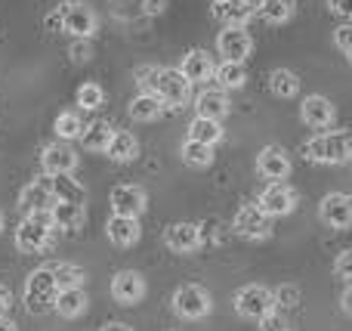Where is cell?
<instances>
[{
    "label": "cell",
    "instance_id": "cell-1",
    "mask_svg": "<svg viewBox=\"0 0 352 331\" xmlns=\"http://www.w3.org/2000/svg\"><path fill=\"white\" fill-rule=\"evenodd\" d=\"M56 297H59V282H56L53 266H41V270L28 273L22 291V303L31 316H43L56 310Z\"/></svg>",
    "mask_w": 352,
    "mask_h": 331
},
{
    "label": "cell",
    "instance_id": "cell-2",
    "mask_svg": "<svg viewBox=\"0 0 352 331\" xmlns=\"http://www.w3.org/2000/svg\"><path fill=\"white\" fill-rule=\"evenodd\" d=\"M303 152L316 164H346L352 161V134L349 130H324L306 142Z\"/></svg>",
    "mask_w": 352,
    "mask_h": 331
},
{
    "label": "cell",
    "instance_id": "cell-3",
    "mask_svg": "<svg viewBox=\"0 0 352 331\" xmlns=\"http://www.w3.org/2000/svg\"><path fill=\"white\" fill-rule=\"evenodd\" d=\"M56 226L50 214H25L22 223L16 226V248L22 254H43L53 245Z\"/></svg>",
    "mask_w": 352,
    "mask_h": 331
},
{
    "label": "cell",
    "instance_id": "cell-4",
    "mask_svg": "<svg viewBox=\"0 0 352 331\" xmlns=\"http://www.w3.org/2000/svg\"><path fill=\"white\" fill-rule=\"evenodd\" d=\"M275 291L266 288V285H244V288L235 291V313L241 319H250V322H260L266 319L269 313H275Z\"/></svg>",
    "mask_w": 352,
    "mask_h": 331
},
{
    "label": "cell",
    "instance_id": "cell-5",
    "mask_svg": "<svg viewBox=\"0 0 352 331\" xmlns=\"http://www.w3.org/2000/svg\"><path fill=\"white\" fill-rule=\"evenodd\" d=\"M170 307H173V313L179 316V319L198 322V319H204V316L210 313L213 301H210V295H207L201 285H179V288L173 291V297H170Z\"/></svg>",
    "mask_w": 352,
    "mask_h": 331
},
{
    "label": "cell",
    "instance_id": "cell-6",
    "mask_svg": "<svg viewBox=\"0 0 352 331\" xmlns=\"http://www.w3.org/2000/svg\"><path fill=\"white\" fill-rule=\"evenodd\" d=\"M59 12H62V31H65V34L93 41V34H96V28H99V19H96V12L90 10V3H84V0H68V3L59 6Z\"/></svg>",
    "mask_w": 352,
    "mask_h": 331
},
{
    "label": "cell",
    "instance_id": "cell-7",
    "mask_svg": "<svg viewBox=\"0 0 352 331\" xmlns=\"http://www.w3.org/2000/svg\"><path fill=\"white\" fill-rule=\"evenodd\" d=\"M232 226H235V233L241 235V239L260 242V239H269V235H272V217L260 208V202H248L238 208Z\"/></svg>",
    "mask_w": 352,
    "mask_h": 331
},
{
    "label": "cell",
    "instance_id": "cell-8",
    "mask_svg": "<svg viewBox=\"0 0 352 331\" xmlns=\"http://www.w3.org/2000/svg\"><path fill=\"white\" fill-rule=\"evenodd\" d=\"M192 81L179 72V68H161L158 72V81H155V93L164 99L167 109H182L188 105V93H192Z\"/></svg>",
    "mask_w": 352,
    "mask_h": 331
},
{
    "label": "cell",
    "instance_id": "cell-9",
    "mask_svg": "<svg viewBox=\"0 0 352 331\" xmlns=\"http://www.w3.org/2000/svg\"><path fill=\"white\" fill-rule=\"evenodd\" d=\"M53 204H56V192H53V177H50V173L31 180V183L19 192V211H22V214H50Z\"/></svg>",
    "mask_w": 352,
    "mask_h": 331
},
{
    "label": "cell",
    "instance_id": "cell-10",
    "mask_svg": "<svg viewBox=\"0 0 352 331\" xmlns=\"http://www.w3.org/2000/svg\"><path fill=\"white\" fill-rule=\"evenodd\" d=\"M109 204L111 214H124V217H142L148 208V195L142 186L136 183H121L109 192Z\"/></svg>",
    "mask_w": 352,
    "mask_h": 331
},
{
    "label": "cell",
    "instance_id": "cell-11",
    "mask_svg": "<svg viewBox=\"0 0 352 331\" xmlns=\"http://www.w3.org/2000/svg\"><path fill=\"white\" fill-rule=\"evenodd\" d=\"M318 217L331 229H352V195L349 192H328L318 204Z\"/></svg>",
    "mask_w": 352,
    "mask_h": 331
},
{
    "label": "cell",
    "instance_id": "cell-12",
    "mask_svg": "<svg viewBox=\"0 0 352 331\" xmlns=\"http://www.w3.org/2000/svg\"><path fill=\"white\" fill-rule=\"evenodd\" d=\"M217 50L223 59L244 62L250 53H254V37L244 31V25H226L217 37Z\"/></svg>",
    "mask_w": 352,
    "mask_h": 331
},
{
    "label": "cell",
    "instance_id": "cell-13",
    "mask_svg": "<svg viewBox=\"0 0 352 331\" xmlns=\"http://www.w3.org/2000/svg\"><path fill=\"white\" fill-rule=\"evenodd\" d=\"M291 171H294V164L281 146H266L260 155H256V173H260V180L285 183V180L291 177Z\"/></svg>",
    "mask_w": 352,
    "mask_h": 331
},
{
    "label": "cell",
    "instance_id": "cell-14",
    "mask_svg": "<svg viewBox=\"0 0 352 331\" xmlns=\"http://www.w3.org/2000/svg\"><path fill=\"white\" fill-rule=\"evenodd\" d=\"M146 279H142V273L136 270H121L111 276V297H115L121 307H133V303H140L142 297H146Z\"/></svg>",
    "mask_w": 352,
    "mask_h": 331
},
{
    "label": "cell",
    "instance_id": "cell-15",
    "mask_svg": "<svg viewBox=\"0 0 352 331\" xmlns=\"http://www.w3.org/2000/svg\"><path fill=\"white\" fill-rule=\"evenodd\" d=\"M334 118H337L334 103H331L328 96H322V93L306 96L303 105H300V121L312 130H328L331 124H334Z\"/></svg>",
    "mask_w": 352,
    "mask_h": 331
},
{
    "label": "cell",
    "instance_id": "cell-16",
    "mask_svg": "<svg viewBox=\"0 0 352 331\" xmlns=\"http://www.w3.org/2000/svg\"><path fill=\"white\" fill-rule=\"evenodd\" d=\"M41 167H43V173H50V177L74 173V167H78V155H74V149L68 146L65 140H56V142H50V146H43Z\"/></svg>",
    "mask_w": 352,
    "mask_h": 331
},
{
    "label": "cell",
    "instance_id": "cell-17",
    "mask_svg": "<svg viewBox=\"0 0 352 331\" xmlns=\"http://www.w3.org/2000/svg\"><path fill=\"white\" fill-rule=\"evenodd\" d=\"M260 208L266 211L269 217H287L297 211V192L291 189L287 183H269L260 195Z\"/></svg>",
    "mask_w": 352,
    "mask_h": 331
},
{
    "label": "cell",
    "instance_id": "cell-18",
    "mask_svg": "<svg viewBox=\"0 0 352 331\" xmlns=\"http://www.w3.org/2000/svg\"><path fill=\"white\" fill-rule=\"evenodd\" d=\"M164 245H167V251H173V254H195L201 248V226L198 223H188V220L173 223L164 233Z\"/></svg>",
    "mask_w": 352,
    "mask_h": 331
},
{
    "label": "cell",
    "instance_id": "cell-19",
    "mask_svg": "<svg viewBox=\"0 0 352 331\" xmlns=\"http://www.w3.org/2000/svg\"><path fill=\"white\" fill-rule=\"evenodd\" d=\"M105 235L115 248H133L142 239V226L140 217H124V214H111L105 223Z\"/></svg>",
    "mask_w": 352,
    "mask_h": 331
},
{
    "label": "cell",
    "instance_id": "cell-20",
    "mask_svg": "<svg viewBox=\"0 0 352 331\" xmlns=\"http://www.w3.org/2000/svg\"><path fill=\"white\" fill-rule=\"evenodd\" d=\"M232 103H229V90H223V87H210V90L198 93V99H195V111H198L201 118H213V121H223L226 115H229Z\"/></svg>",
    "mask_w": 352,
    "mask_h": 331
},
{
    "label": "cell",
    "instance_id": "cell-21",
    "mask_svg": "<svg viewBox=\"0 0 352 331\" xmlns=\"http://www.w3.org/2000/svg\"><path fill=\"white\" fill-rule=\"evenodd\" d=\"M179 72L186 74L192 84H204V81L213 78L217 65H213V56L207 53V50H188L179 62Z\"/></svg>",
    "mask_w": 352,
    "mask_h": 331
},
{
    "label": "cell",
    "instance_id": "cell-22",
    "mask_svg": "<svg viewBox=\"0 0 352 331\" xmlns=\"http://www.w3.org/2000/svg\"><path fill=\"white\" fill-rule=\"evenodd\" d=\"M50 220H53V226L62 229V233H74V229L84 226L87 208L78 202H56L53 211H50Z\"/></svg>",
    "mask_w": 352,
    "mask_h": 331
},
{
    "label": "cell",
    "instance_id": "cell-23",
    "mask_svg": "<svg viewBox=\"0 0 352 331\" xmlns=\"http://www.w3.org/2000/svg\"><path fill=\"white\" fill-rule=\"evenodd\" d=\"M164 99L158 96L155 90H142L140 96L130 103V118L133 121H140V124H148V121H158L161 115H164Z\"/></svg>",
    "mask_w": 352,
    "mask_h": 331
},
{
    "label": "cell",
    "instance_id": "cell-24",
    "mask_svg": "<svg viewBox=\"0 0 352 331\" xmlns=\"http://www.w3.org/2000/svg\"><path fill=\"white\" fill-rule=\"evenodd\" d=\"M250 16H254L250 0H217L213 3V19L223 25H244Z\"/></svg>",
    "mask_w": 352,
    "mask_h": 331
},
{
    "label": "cell",
    "instance_id": "cell-25",
    "mask_svg": "<svg viewBox=\"0 0 352 331\" xmlns=\"http://www.w3.org/2000/svg\"><path fill=\"white\" fill-rule=\"evenodd\" d=\"M90 307V297H87L84 288H62L59 297H56V313L62 319H78V316L87 313Z\"/></svg>",
    "mask_w": 352,
    "mask_h": 331
},
{
    "label": "cell",
    "instance_id": "cell-26",
    "mask_svg": "<svg viewBox=\"0 0 352 331\" xmlns=\"http://www.w3.org/2000/svg\"><path fill=\"white\" fill-rule=\"evenodd\" d=\"M111 136H115V127L99 118V121H90L84 127V134H80V146H84L87 152H109Z\"/></svg>",
    "mask_w": 352,
    "mask_h": 331
},
{
    "label": "cell",
    "instance_id": "cell-27",
    "mask_svg": "<svg viewBox=\"0 0 352 331\" xmlns=\"http://www.w3.org/2000/svg\"><path fill=\"white\" fill-rule=\"evenodd\" d=\"M109 155L111 161H118V164H127V161H136L140 158V140H136L130 130H115V136H111L109 142Z\"/></svg>",
    "mask_w": 352,
    "mask_h": 331
},
{
    "label": "cell",
    "instance_id": "cell-28",
    "mask_svg": "<svg viewBox=\"0 0 352 331\" xmlns=\"http://www.w3.org/2000/svg\"><path fill=\"white\" fill-rule=\"evenodd\" d=\"M213 78H217V87H223V90H241V87L248 84L244 62H232V59H226L223 65H217Z\"/></svg>",
    "mask_w": 352,
    "mask_h": 331
},
{
    "label": "cell",
    "instance_id": "cell-29",
    "mask_svg": "<svg viewBox=\"0 0 352 331\" xmlns=\"http://www.w3.org/2000/svg\"><path fill=\"white\" fill-rule=\"evenodd\" d=\"M294 10H297V3H294V0H260V6H256L260 19H266V22H272V25L291 22Z\"/></svg>",
    "mask_w": 352,
    "mask_h": 331
},
{
    "label": "cell",
    "instance_id": "cell-30",
    "mask_svg": "<svg viewBox=\"0 0 352 331\" xmlns=\"http://www.w3.org/2000/svg\"><path fill=\"white\" fill-rule=\"evenodd\" d=\"M53 192H56V202L87 204V189L72 177V173H59V177H53Z\"/></svg>",
    "mask_w": 352,
    "mask_h": 331
},
{
    "label": "cell",
    "instance_id": "cell-31",
    "mask_svg": "<svg viewBox=\"0 0 352 331\" xmlns=\"http://www.w3.org/2000/svg\"><path fill=\"white\" fill-rule=\"evenodd\" d=\"M188 136L198 142H207V146H217L219 140H223V121H213V118H195L192 124H188Z\"/></svg>",
    "mask_w": 352,
    "mask_h": 331
},
{
    "label": "cell",
    "instance_id": "cell-32",
    "mask_svg": "<svg viewBox=\"0 0 352 331\" xmlns=\"http://www.w3.org/2000/svg\"><path fill=\"white\" fill-rule=\"evenodd\" d=\"M269 90L278 99H294L300 93V78L294 72H287V68H275L269 74Z\"/></svg>",
    "mask_w": 352,
    "mask_h": 331
},
{
    "label": "cell",
    "instance_id": "cell-33",
    "mask_svg": "<svg viewBox=\"0 0 352 331\" xmlns=\"http://www.w3.org/2000/svg\"><path fill=\"white\" fill-rule=\"evenodd\" d=\"M182 161H186L188 167H210L213 164V146L186 136V142H182Z\"/></svg>",
    "mask_w": 352,
    "mask_h": 331
},
{
    "label": "cell",
    "instance_id": "cell-34",
    "mask_svg": "<svg viewBox=\"0 0 352 331\" xmlns=\"http://www.w3.org/2000/svg\"><path fill=\"white\" fill-rule=\"evenodd\" d=\"M84 127L87 124L80 121L74 111H62L59 118H56V124H53V130H56V140H65V142H72V140H80V134H84Z\"/></svg>",
    "mask_w": 352,
    "mask_h": 331
},
{
    "label": "cell",
    "instance_id": "cell-35",
    "mask_svg": "<svg viewBox=\"0 0 352 331\" xmlns=\"http://www.w3.org/2000/svg\"><path fill=\"white\" fill-rule=\"evenodd\" d=\"M74 99H78V105H80L84 111H99V109L105 105V90L96 84V81H87V84L78 87Z\"/></svg>",
    "mask_w": 352,
    "mask_h": 331
},
{
    "label": "cell",
    "instance_id": "cell-36",
    "mask_svg": "<svg viewBox=\"0 0 352 331\" xmlns=\"http://www.w3.org/2000/svg\"><path fill=\"white\" fill-rule=\"evenodd\" d=\"M53 273H56V282H59V291L62 288H84V282H87L84 266H78V264H56Z\"/></svg>",
    "mask_w": 352,
    "mask_h": 331
},
{
    "label": "cell",
    "instance_id": "cell-37",
    "mask_svg": "<svg viewBox=\"0 0 352 331\" xmlns=\"http://www.w3.org/2000/svg\"><path fill=\"white\" fill-rule=\"evenodd\" d=\"M300 288L297 285H281V288H275V307L278 310H294L300 303Z\"/></svg>",
    "mask_w": 352,
    "mask_h": 331
},
{
    "label": "cell",
    "instance_id": "cell-38",
    "mask_svg": "<svg viewBox=\"0 0 352 331\" xmlns=\"http://www.w3.org/2000/svg\"><path fill=\"white\" fill-rule=\"evenodd\" d=\"M68 56H72V62L84 65V62H90V59H93V43L87 41V37H74L72 50H68Z\"/></svg>",
    "mask_w": 352,
    "mask_h": 331
},
{
    "label": "cell",
    "instance_id": "cell-39",
    "mask_svg": "<svg viewBox=\"0 0 352 331\" xmlns=\"http://www.w3.org/2000/svg\"><path fill=\"white\" fill-rule=\"evenodd\" d=\"M334 276L340 279L343 285H352V248L349 251H343L340 257L334 260Z\"/></svg>",
    "mask_w": 352,
    "mask_h": 331
},
{
    "label": "cell",
    "instance_id": "cell-40",
    "mask_svg": "<svg viewBox=\"0 0 352 331\" xmlns=\"http://www.w3.org/2000/svg\"><path fill=\"white\" fill-rule=\"evenodd\" d=\"M158 65H142L136 68V84H142L146 90H155V81H158Z\"/></svg>",
    "mask_w": 352,
    "mask_h": 331
},
{
    "label": "cell",
    "instance_id": "cell-41",
    "mask_svg": "<svg viewBox=\"0 0 352 331\" xmlns=\"http://www.w3.org/2000/svg\"><path fill=\"white\" fill-rule=\"evenodd\" d=\"M334 41H337V47L346 53V50L352 47V25H337V31H334Z\"/></svg>",
    "mask_w": 352,
    "mask_h": 331
},
{
    "label": "cell",
    "instance_id": "cell-42",
    "mask_svg": "<svg viewBox=\"0 0 352 331\" xmlns=\"http://www.w3.org/2000/svg\"><path fill=\"white\" fill-rule=\"evenodd\" d=\"M328 10L334 12V16L346 19V22H352V0H328Z\"/></svg>",
    "mask_w": 352,
    "mask_h": 331
},
{
    "label": "cell",
    "instance_id": "cell-43",
    "mask_svg": "<svg viewBox=\"0 0 352 331\" xmlns=\"http://www.w3.org/2000/svg\"><path fill=\"white\" fill-rule=\"evenodd\" d=\"M260 328L263 331H285L287 325H285V319H281L278 313H269L266 319H260Z\"/></svg>",
    "mask_w": 352,
    "mask_h": 331
},
{
    "label": "cell",
    "instance_id": "cell-44",
    "mask_svg": "<svg viewBox=\"0 0 352 331\" xmlns=\"http://www.w3.org/2000/svg\"><path fill=\"white\" fill-rule=\"evenodd\" d=\"M167 10V0H142V12L146 16H161Z\"/></svg>",
    "mask_w": 352,
    "mask_h": 331
},
{
    "label": "cell",
    "instance_id": "cell-45",
    "mask_svg": "<svg viewBox=\"0 0 352 331\" xmlns=\"http://www.w3.org/2000/svg\"><path fill=\"white\" fill-rule=\"evenodd\" d=\"M10 307H12V295H10V288H6V285H0V316L10 313Z\"/></svg>",
    "mask_w": 352,
    "mask_h": 331
},
{
    "label": "cell",
    "instance_id": "cell-46",
    "mask_svg": "<svg viewBox=\"0 0 352 331\" xmlns=\"http://www.w3.org/2000/svg\"><path fill=\"white\" fill-rule=\"evenodd\" d=\"M340 307H343V313L352 319V285H346V291H343V297H340Z\"/></svg>",
    "mask_w": 352,
    "mask_h": 331
},
{
    "label": "cell",
    "instance_id": "cell-47",
    "mask_svg": "<svg viewBox=\"0 0 352 331\" xmlns=\"http://www.w3.org/2000/svg\"><path fill=\"white\" fill-rule=\"evenodd\" d=\"M47 28H50V31H62V12H59V10L47 16Z\"/></svg>",
    "mask_w": 352,
    "mask_h": 331
},
{
    "label": "cell",
    "instance_id": "cell-48",
    "mask_svg": "<svg viewBox=\"0 0 352 331\" xmlns=\"http://www.w3.org/2000/svg\"><path fill=\"white\" fill-rule=\"evenodd\" d=\"M99 331H133V328H130L127 322H105V325L99 328Z\"/></svg>",
    "mask_w": 352,
    "mask_h": 331
},
{
    "label": "cell",
    "instance_id": "cell-49",
    "mask_svg": "<svg viewBox=\"0 0 352 331\" xmlns=\"http://www.w3.org/2000/svg\"><path fill=\"white\" fill-rule=\"evenodd\" d=\"M0 331H19V325L10 319V316H0Z\"/></svg>",
    "mask_w": 352,
    "mask_h": 331
},
{
    "label": "cell",
    "instance_id": "cell-50",
    "mask_svg": "<svg viewBox=\"0 0 352 331\" xmlns=\"http://www.w3.org/2000/svg\"><path fill=\"white\" fill-rule=\"evenodd\" d=\"M346 59H349V62H352V47H349V50H346Z\"/></svg>",
    "mask_w": 352,
    "mask_h": 331
},
{
    "label": "cell",
    "instance_id": "cell-51",
    "mask_svg": "<svg viewBox=\"0 0 352 331\" xmlns=\"http://www.w3.org/2000/svg\"><path fill=\"white\" fill-rule=\"evenodd\" d=\"M0 233H3V214H0Z\"/></svg>",
    "mask_w": 352,
    "mask_h": 331
},
{
    "label": "cell",
    "instance_id": "cell-52",
    "mask_svg": "<svg viewBox=\"0 0 352 331\" xmlns=\"http://www.w3.org/2000/svg\"><path fill=\"white\" fill-rule=\"evenodd\" d=\"M285 331H291V328H285Z\"/></svg>",
    "mask_w": 352,
    "mask_h": 331
},
{
    "label": "cell",
    "instance_id": "cell-53",
    "mask_svg": "<svg viewBox=\"0 0 352 331\" xmlns=\"http://www.w3.org/2000/svg\"><path fill=\"white\" fill-rule=\"evenodd\" d=\"M213 3H217V0H213Z\"/></svg>",
    "mask_w": 352,
    "mask_h": 331
}]
</instances>
